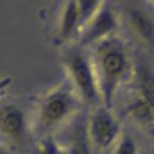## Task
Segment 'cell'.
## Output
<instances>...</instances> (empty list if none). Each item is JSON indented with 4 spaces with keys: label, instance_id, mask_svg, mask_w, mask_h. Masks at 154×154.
Returning <instances> with one entry per match:
<instances>
[{
    "label": "cell",
    "instance_id": "12",
    "mask_svg": "<svg viewBox=\"0 0 154 154\" xmlns=\"http://www.w3.org/2000/svg\"><path fill=\"white\" fill-rule=\"evenodd\" d=\"M36 151H38V154H65L54 137L38 141Z\"/></svg>",
    "mask_w": 154,
    "mask_h": 154
},
{
    "label": "cell",
    "instance_id": "6",
    "mask_svg": "<svg viewBox=\"0 0 154 154\" xmlns=\"http://www.w3.org/2000/svg\"><path fill=\"white\" fill-rule=\"evenodd\" d=\"M31 134L30 115L16 101H0V148L8 154H14L24 148Z\"/></svg>",
    "mask_w": 154,
    "mask_h": 154
},
{
    "label": "cell",
    "instance_id": "3",
    "mask_svg": "<svg viewBox=\"0 0 154 154\" xmlns=\"http://www.w3.org/2000/svg\"><path fill=\"white\" fill-rule=\"evenodd\" d=\"M63 49L64 78L71 85L86 111L103 105L89 51L77 45H70Z\"/></svg>",
    "mask_w": 154,
    "mask_h": 154
},
{
    "label": "cell",
    "instance_id": "9",
    "mask_svg": "<svg viewBox=\"0 0 154 154\" xmlns=\"http://www.w3.org/2000/svg\"><path fill=\"white\" fill-rule=\"evenodd\" d=\"M113 109L122 121H128L137 128L154 131V110L131 84L118 96Z\"/></svg>",
    "mask_w": 154,
    "mask_h": 154
},
{
    "label": "cell",
    "instance_id": "7",
    "mask_svg": "<svg viewBox=\"0 0 154 154\" xmlns=\"http://www.w3.org/2000/svg\"><path fill=\"white\" fill-rule=\"evenodd\" d=\"M123 26L119 2L102 1L95 14L86 25L73 45L89 49L100 42L120 33Z\"/></svg>",
    "mask_w": 154,
    "mask_h": 154
},
{
    "label": "cell",
    "instance_id": "14",
    "mask_svg": "<svg viewBox=\"0 0 154 154\" xmlns=\"http://www.w3.org/2000/svg\"><path fill=\"white\" fill-rule=\"evenodd\" d=\"M0 154H8V153H5V152L3 151V150L1 149V148H0Z\"/></svg>",
    "mask_w": 154,
    "mask_h": 154
},
{
    "label": "cell",
    "instance_id": "10",
    "mask_svg": "<svg viewBox=\"0 0 154 154\" xmlns=\"http://www.w3.org/2000/svg\"><path fill=\"white\" fill-rule=\"evenodd\" d=\"M131 86L154 110V56L143 49L134 51V69Z\"/></svg>",
    "mask_w": 154,
    "mask_h": 154
},
{
    "label": "cell",
    "instance_id": "13",
    "mask_svg": "<svg viewBox=\"0 0 154 154\" xmlns=\"http://www.w3.org/2000/svg\"><path fill=\"white\" fill-rule=\"evenodd\" d=\"M13 77L10 75H2L0 76V101H2L8 96L10 89L13 85Z\"/></svg>",
    "mask_w": 154,
    "mask_h": 154
},
{
    "label": "cell",
    "instance_id": "11",
    "mask_svg": "<svg viewBox=\"0 0 154 154\" xmlns=\"http://www.w3.org/2000/svg\"><path fill=\"white\" fill-rule=\"evenodd\" d=\"M108 154H142L141 142L134 132L124 128Z\"/></svg>",
    "mask_w": 154,
    "mask_h": 154
},
{
    "label": "cell",
    "instance_id": "5",
    "mask_svg": "<svg viewBox=\"0 0 154 154\" xmlns=\"http://www.w3.org/2000/svg\"><path fill=\"white\" fill-rule=\"evenodd\" d=\"M86 126L92 151L97 153H109L124 130L120 116L105 105L87 110Z\"/></svg>",
    "mask_w": 154,
    "mask_h": 154
},
{
    "label": "cell",
    "instance_id": "1",
    "mask_svg": "<svg viewBox=\"0 0 154 154\" xmlns=\"http://www.w3.org/2000/svg\"><path fill=\"white\" fill-rule=\"evenodd\" d=\"M93 64L102 104L113 108L118 96L130 86L134 69V51L121 33L88 49Z\"/></svg>",
    "mask_w": 154,
    "mask_h": 154
},
{
    "label": "cell",
    "instance_id": "4",
    "mask_svg": "<svg viewBox=\"0 0 154 154\" xmlns=\"http://www.w3.org/2000/svg\"><path fill=\"white\" fill-rule=\"evenodd\" d=\"M101 2L96 0H70L61 3L55 26V45L60 48L73 45Z\"/></svg>",
    "mask_w": 154,
    "mask_h": 154
},
{
    "label": "cell",
    "instance_id": "2",
    "mask_svg": "<svg viewBox=\"0 0 154 154\" xmlns=\"http://www.w3.org/2000/svg\"><path fill=\"white\" fill-rule=\"evenodd\" d=\"M86 109L66 79L38 96L30 112L31 134L38 141L54 137Z\"/></svg>",
    "mask_w": 154,
    "mask_h": 154
},
{
    "label": "cell",
    "instance_id": "8",
    "mask_svg": "<svg viewBox=\"0 0 154 154\" xmlns=\"http://www.w3.org/2000/svg\"><path fill=\"white\" fill-rule=\"evenodd\" d=\"M119 5L123 26H126L141 49L154 54V10L148 1H125Z\"/></svg>",
    "mask_w": 154,
    "mask_h": 154
}]
</instances>
